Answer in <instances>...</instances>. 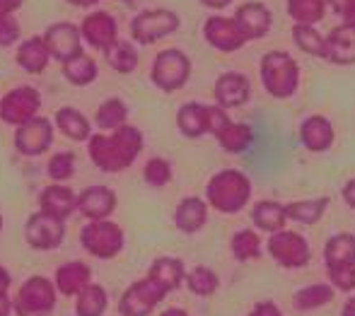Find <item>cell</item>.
Segmentation results:
<instances>
[{"label": "cell", "mask_w": 355, "mask_h": 316, "mask_svg": "<svg viewBox=\"0 0 355 316\" xmlns=\"http://www.w3.org/2000/svg\"><path fill=\"white\" fill-rule=\"evenodd\" d=\"M187 283L193 295L208 297V295H213L215 290H218V275H215L211 268H206V265H198V268H193L191 273L187 275Z\"/></svg>", "instance_id": "cell-36"}, {"label": "cell", "mask_w": 355, "mask_h": 316, "mask_svg": "<svg viewBox=\"0 0 355 316\" xmlns=\"http://www.w3.org/2000/svg\"><path fill=\"white\" fill-rule=\"evenodd\" d=\"M46 49L61 61H71L80 56V34L73 24H56L46 34Z\"/></svg>", "instance_id": "cell-17"}, {"label": "cell", "mask_w": 355, "mask_h": 316, "mask_svg": "<svg viewBox=\"0 0 355 316\" xmlns=\"http://www.w3.org/2000/svg\"><path fill=\"white\" fill-rule=\"evenodd\" d=\"M10 307H12V304H10V299L5 297V295H0V316H8Z\"/></svg>", "instance_id": "cell-50"}, {"label": "cell", "mask_w": 355, "mask_h": 316, "mask_svg": "<svg viewBox=\"0 0 355 316\" xmlns=\"http://www.w3.org/2000/svg\"><path fill=\"white\" fill-rule=\"evenodd\" d=\"M206 34L208 44L218 51H237L244 46V34L239 32V27L234 24V19H225V17H211L206 22Z\"/></svg>", "instance_id": "cell-12"}, {"label": "cell", "mask_w": 355, "mask_h": 316, "mask_svg": "<svg viewBox=\"0 0 355 316\" xmlns=\"http://www.w3.org/2000/svg\"><path fill=\"white\" fill-rule=\"evenodd\" d=\"M341 316H355V297H351L343 307V314Z\"/></svg>", "instance_id": "cell-51"}, {"label": "cell", "mask_w": 355, "mask_h": 316, "mask_svg": "<svg viewBox=\"0 0 355 316\" xmlns=\"http://www.w3.org/2000/svg\"><path fill=\"white\" fill-rule=\"evenodd\" d=\"M148 278L155 280V283H157L164 292H172V290H177L179 285H182V280L187 278V273H184L182 261H177V258H157L153 263V268H150Z\"/></svg>", "instance_id": "cell-23"}, {"label": "cell", "mask_w": 355, "mask_h": 316, "mask_svg": "<svg viewBox=\"0 0 355 316\" xmlns=\"http://www.w3.org/2000/svg\"><path fill=\"white\" fill-rule=\"evenodd\" d=\"M249 99V80L239 73H225L215 82V102L220 109L242 107Z\"/></svg>", "instance_id": "cell-14"}, {"label": "cell", "mask_w": 355, "mask_h": 316, "mask_svg": "<svg viewBox=\"0 0 355 316\" xmlns=\"http://www.w3.org/2000/svg\"><path fill=\"white\" fill-rule=\"evenodd\" d=\"M293 39L300 51L317 58H327V37H322L314 27H309V24H295Z\"/></svg>", "instance_id": "cell-32"}, {"label": "cell", "mask_w": 355, "mask_h": 316, "mask_svg": "<svg viewBox=\"0 0 355 316\" xmlns=\"http://www.w3.org/2000/svg\"><path fill=\"white\" fill-rule=\"evenodd\" d=\"M261 80L271 97L288 99L297 89L300 68L285 51H271L261 58Z\"/></svg>", "instance_id": "cell-3"}, {"label": "cell", "mask_w": 355, "mask_h": 316, "mask_svg": "<svg viewBox=\"0 0 355 316\" xmlns=\"http://www.w3.org/2000/svg\"><path fill=\"white\" fill-rule=\"evenodd\" d=\"M143 148V135L138 128L131 126H119L114 138H104L97 135L89 143V155H92L94 164L102 167L104 172H121L136 159V155Z\"/></svg>", "instance_id": "cell-1"}, {"label": "cell", "mask_w": 355, "mask_h": 316, "mask_svg": "<svg viewBox=\"0 0 355 316\" xmlns=\"http://www.w3.org/2000/svg\"><path fill=\"white\" fill-rule=\"evenodd\" d=\"M73 167H75L73 155L61 152L51 159V164H49V174H51V179H56V182H63V179H68L73 174Z\"/></svg>", "instance_id": "cell-43"}, {"label": "cell", "mask_w": 355, "mask_h": 316, "mask_svg": "<svg viewBox=\"0 0 355 316\" xmlns=\"http://www.w3.org/2000/svg\"><path fill=\"white\" fill-rule=\"evenodd\" d=\"M83 247L89 254L99 256V258H112L121 252L123 247V234L114 222L107 220H94L92 225L83 229Z\"/></svg>", "instance_id": "cell-6"}, {"label": "cell", "mask_w": 355, "mask_h": 316, "mask_svg": "<svg viewBox=\"0 0 355 316\" xmlns=\"http://www.w3.org/2000/svg\"><path fill=\"white\" fill-rule=\"evenodd\" d=\"M164 295L167 292L155 280L145 278L126 290V295L119 302V312L123 316H148L155 309V304L162 302Z\"/></svg>", "instance_id": "cell-8"}, {"label": "cell", "mask_w": 355, "mask_h": 316, "mask_svg": "<svg viewBox=\"0 0 355 316\" xmlns=\"http://www.w3.org/2000/svg\"><path fill=\"white\" fill-rule=\"evenodd\" d=\"M0 225H3V222H0Z\"/></svg>", "instance_id": "cell-55"}, {"label": "cell", "mask_w": 355, "mask_h": 316, "mask_svg": "<svg viewBox=\"0 0 355 316\" xmlns=\"http://www.w3.org/2000/svg\"><path fill=\"white\" fill-rule=\"evenodd\" d=\"M331 299H334L331 285L317 283V285H307V288L297 290L293 302L300 312H312V309H319V307H324V304H329Z\"/></svg>", "instance_id": "cell-30"}, {"label": "cell", "mask_w": 355, "mask_h": 316, "mask_svg": "<svg viewBox=\"0 0 355 316\" xmlns=\"http://www.w3.org/2000/svg\"><path fill=\"white\" fill-rule=\"evenodd\" d=\"M78 208V198L73 195L71 188L66 186H49L42 193V213L51 215V218H68L73 210Z\"/></svg>", "instance_id": "cell-22"}, {"label": "cell", "mask_w": 355, "mask_h": 316, "mask_svg": "<svg viewBox=\"0 0 355 316\" xmlns=\"http://www.w3.org/2000/svg\"><path fill=\"white\" fill-rule=\"evenodd\" d=\"M46 58H49V49L42 39H29L17 53V61L22 63V68L27 70V73H39V70H44Z\"/></svg>", "instance_id": "cell-34"}, {"label": "cell", "mask_w": 355, "mask_h": 316, "mask_svg": "<svg viewBox=\"0 0 355 316\" xmlns=\"http://www.w3.org/2000/svg\"><path fill=\"white\" fill-rule=\"evenodd\" d=\"M343 200H346V205H351L355 210V179H351V182L343 186Z\"/></svg>", "instance_id": "cell-47"}, {"label": "cell", "mask_w": 355, "mask_h": 316, "mask_svg": "<svg viewBox=\"0 0 355 316\" xmlns=\"http://www.w3.org/2000/svg\"><path fill=\"white\" fill-rule=\"evenodd\" d=\"M107 58H109V63H112L116 70H121V73H131V70L136 68V63H138L136 51H133V46H131V44H126V42L114 44V46L107 51Z\"/></svg>", "instance_id": "cell-39"}, {"label": "cell", "mask_w": 355, "mask_h": 316, "mask_svg": "<svg viewBox=\"0 0 355 316\" xmlns=\"http://www.w3.org/2000/svg\"><path fill=\"white\" fill-rule=\"evenodd\" d=\"M206 220H208V208L201 198H184L182 203H179L177 213H174L177 227L189 234L198 232V229L206 225Z\"/></svg>", "instance_id": "cell-21"}, {"label": "cell", "mask_w": 355, "mask_h": 316, "mask_svg": "<svg viewBox=\"0 0 355 316\" xmlns=\"http://www.w3.org/2000/svg\"><path fill=\"white\" fill-rule=\"evenodd\" d=\"M85 37L92 42V46H99L104 49V51H109V49L116 44V27H114L112 17L104 12H97L92 15V17H87V22H85Z\"/></svg>", "instance_id": "cell-24"}, {"label": "cell", "mask_w": 355, "mask_h": 316, "mask_svg": "<svg viewBox=\"0 0 355 316\" xmlns=\"http://www.w3.org/2000/svg\"><path fill=\"white\" fill-rule=\"evenodd\" d=\"M327 61L336 65L355 63V27L338 24L327 37Z\"/></svg>", "instance_id": "cell-15"}, {"label": "cell", "mask_w": 355, "mask_h": 316, "mask_svg": "<svg viewBox=\"0 0 355 316\" xmlns=\"http://www.w3.org/2000/svg\"><path fill=\"white\" fill-rule=\"evenodd\" d=\"M327 5H331V10L343 17V24L355 27V0H327Z\"/></svg>", "instance_id": "cell-44"}, {"label": "cell", "mask_w": 355, "mask_h": 316, "mask_svg": "<svg viewBox=\"0 0 355 316\" xmlns=\"http://www.w3.org/2000/svg\"><path fill=\"white\" fill-rule=\"evenodd\" d=\"M234 24L239 27L247 42L249 39H261L271 29V12L261 3H247L234 12Z\"/></svg>", "instance_id": "cell-13"}, {"label": "cell", "mask_w": 355, "mask_h": 316, "mask_svg": "<svg viewBox=\"0 0 355 316\" xmlns=\"http://www.w3.org/2000/svg\"><path fill=\"white\" fill-rule=\"evenodd\" d=\"M162 316H189V314L182 312V309H169V312H164Z\"/></svg>", "instance_id": "cell-52"}, {"label": "cell", "mask_w": 355, "mask_h": 316, "mask_svg": "<svg viewBox=\"0 0 355 316\" xmlns=\"http://www.w3.org/2000/svg\"><path fill=\"white\" fill-rule=\"evenodd\" d=\"M63 220L51 218L46 213H37L27 222V242L34 249H56L63 242Z\"/></svg>", "instance_id": "cell-10"}, {"label": "cell", "mask_w": 355, "mask_h": 316, "mask_svg": "<svg viewBox=\"0 0 355 316\" xmlns=\"http://www.w3.org/2000/svg\"><path fill=\"white\" fill-rule=\"evenodd\" d=\"M71 3H75V5H92L94 0H71Z\"/></svg>", "instance_id": "cell-53"}, {"label": "cell", "mask_w": 355, "mask_h": 316, "mask_svg": "<svg viewBox=\"0 0 355 316\" xmlns=\"http://www.w3.org/2000/svg\"><path fill=\"white\" fill-rule=\"evenodd\" d=\"M89 285V268L85 263H66L56 273V288L61 295H78Z\"/></svg>", "instance_id": "cell-28"}, {"label": "cell", "mask_w": 355, "mask_h": 316, "mask_svg": "<svg viewBox=\"0 0 355 316\" xmlns=\"http://www.w3.org/2000/svg\"><path fill=\"white\" fill-rule=\"evenodd\" d=\"M53 304H56L53 285L46 278H29L22 285L12 307L17 316H49Z\"/></svg>", "instance_id": "cell-4"}, {"label": "cell", "mask_w": 355, "mask_h": 316, "mask_svg": "<svg viewBox=\"0 0 355 316\" xmlns=\"http://www.w3.org/2000/svg\"><path fill=\"white\" fill-rule=\"evenodd\" d=\"M114 205H116V198H114L112 191L104 186H92L83 191L78 198V210L92 220H104L114 210Z\"/></svg>", "instance_id": "cell-19"}, {"label": "cell", "mask_w": 355, "mask_h": 316, "mask_svg": "<svg viewBox=\"0 0 355 316\" xmlns=\"http://www.w3.org/2000/svg\"><path fill=\"white\" fill-rule=\"evenodd\" d=\"M8 288H10V275L5 268H0V295L8 292Z\"/></svg>", "instance_id": "cell-48"}, {"label": "cell", "mask_w": 355, "mask_h": 316, "mask_svg": "<svg viewBox=\"0 0 355 316\" xmlns=\"http://www.w3.org/2000/svg\"><path fill=\"white\" fill-rule=\"evenodd\" d=\"M177 123L187 138H201L203 133H211V107L184 104L177 114Z\"/></svg>", "instance_id": "cell-20"}, {"label": "cell", "mask_w": 355, "mask_h": 316, "mask_svg": "<svg viewBox=\"0 0 355 316\" xmlns=\"http://www.w3.org/2000/svg\"><path fill=\"white\" fill-rule=\"evenodd\" d=\"M17 148L24 155H39L51 145V126L44 119H32L17 130Z\"/></svg>", "instance_id": "cell-16"}, {"label": "cell", "mask_w": 355, "mask_h": 316, "mask_svg": "<svg viewBox=\"0 0 355 316\" xmlns=\"http://www.w3.org/2000/svg\"><path fill=\"white\" fill-rule=\"evenodd\" d=\"M189 70H191L189 58L184 56L182 51H177V49H167V51L159 53L157 61H155L153 80L159 89L172 92V89H179L184 82H187Z\"/></svg>", "instance_id": "cell-7"}, {"label": "cell", "mask_w": 355, "mask_h": 316, "mask_svg": "<svg viewBox=\"0 0 355 316\" xmlns=\"http://www.w3.org/2000/svg\"><path fill=\"white\" fill-rule=\"evenodd\" d=\"M66 75L73 80L75 85H87L89 80L97 75V68L89 58L85 56H75L71 61H66Z\"/></svg>", "instance_id": "cell-40"}, {"label": "cell", "mask_w": 355, "mask_h": 316, "mask_svg": "<svg viewBox=\"0 0 355 316\" xmlns=\"http://www.w3.org/2000/svg\"><path fill=\"white\" fill-rule=\"evenodd\" d=\"M324 12H327V0H288V15L297 24L314 27L324 19Z\"/></svg>", "instance_id": "cell-31"}, {"label": "cell", "mask_w": 355, "mask_h": 316, "mask_svg": "<svg viewBox=\"0 0 355 316\" xmlns=\"http://www.w3.org/2000/svg\"><path fill=\"white\" fill-rule=\"evenodd\" d=\"M56 119H58V128H61L68 138L85 140L89 135V126H87V121H85L83 114L73 112V109H61Z\"/></svg>", "instance_id": "cell-37"}, {"label": "cell", "mask_w": 355, "mask_h": 316, "mask_svg": "<svg viewBox=\"0 0 355 316\" xmlns=\"http://www.w3.org/2000/svg\"><path fill=\"white\" fill-rule=\"evenodd\" d=\"M17 37V24L8 17H0V46H8Z\"/></svg>", "instance_id": "cell-45"}, {"label": "cell", "mask_w": 355, "mask_h": 316, "mask_svg": "<svg viewBox=\"0 0 355 316\" xmlns=\"http://www.w3.org/2000/svg\"><path fill=\"white\" fill-rule=\"evenodd\" d=\"M179 27V17L169 10H148L133 19V37L141 44H153Z\"/></svg>", "instance_id": "cell-9"}, {"label": "cell", "mask_w": 355, "mask_h": 316, "mask_svg": "<svg viewBox=\"0 0 355 316\" xmlns=\"http://www.w3.org/2000/svg\"><path fill=\"white\" fill-rule=\"evenodd\" d=\"M39 107V97L34 89L24 87V89H15L8 97L3 99V107H0V116L8 123H15V126H22V123L32 121L34 112Z\"/></svg>", "instance_id": "cell-11"}, {"label": "cell", "mask_w": 355, "mask_h": 316, "mask_svg": "<svg viewBox=\"0 0 355 316\" xmlns=\"http://www.w3.org/2000/svg\"><path fill=\"white\" fill-rule=\"evenodd\" d=\"M300 140L309 152H324L334 143V128L324 116H309L300 126Z\"/></svg>", "instance_id": "cell-18"}, {"label": "cell", "mask_w": 355, "mask_h": 316, "mask_svg": "<svg viewBox=\"0 0 355 316\" xmlns=\"http://www.w3.org/2000/svg\"><path fill=\"white\" fill-rule=\"evenodd\" d=\"M252 220L259 229L273 234V232H278V229H283L288 215H285V205L276 203V200H261V203L254 205Z\"/></svg>", "instance_id": "cell-26"}, {"label": "cell", "mask_w": 355, "mask_h": 316, "mask_svg": "<svg viewBox=\"0 0 355 316\" xmlns=\"http://www.w3.org/2000/svg\"><path fill=\"white\" fill-rule=\"evenodd\" d=\"M203 5H208V8H227L232 0H201Z\"/></svg>", "instance_id": "cell-49"}, {"label": "cell", "mask_w": 355, "mask_h": 316, "mask_svg": "<svg viewBox=\"0 0 355 316\" xmlns=\"http://www.w3.org/2000/svg\"><path fill=\"white\" fill-rule=\"evenodd\" d=\"M324 261L327 268L334 265H353L355 263V237L353 234H336L324 247Z\"/></svg>", "instance_id": "cell-27"}, {"label": "cell", "mask_w": 355, "mask_h": 316, "mask_svg": "<svg viewBox=\"0 0 355 316\" xmlns=\"http://www.w3.org/2000/svg\"><path fill=\"white\" fill-rule=\"evenodd\" d=\"M268 254L285 268H304L309 263L307 239L290 229H278L268 237Z\"/></svg>", "instance_id": "cell-5"}, {"label": "cell", "mask_w": 355, "mask_h": 316, "mask_svg": "<svg viewBox=\"0 0 355 316\" xmlns=\"http://www.w3.org/2000/svg\"><path fill=\"white\" fill-rule=\"evenodd\" d=\"M208 203L213 205L220 213H239L244 205L249 203V195H252V184L237 169H225V172L215 174L206 188Z\"/></svg>", "instance_id": "cell-2"}, {"label": "cell", "mask_w": 355, "mask_h": 316, "mask_svg": "<svg viewBox=\"0 0 355 316\" xmlns=\"http://www.w3.org/2000/svg\"><path fill=\"white\" fill-rule=\"evenodd\" d=\"M145 179H148V184H153V186H164V184L172 179V167H169V162L162 157L150 159L148 167H145Z\"/></svg>", "instance_id": "cell-42"}, {"label": "cell", "mask_w": 355, "mask_h": 316, "mask_svg": "<svg viewBox=\"0 0 355 316\" xmlns=\"http://www.w3.org/2000/svg\"><path fill=\"white\" fill-rule=\"evenodd\" d=\"M126 3H128V5H136V0H126Z\"/></svg>", "instance_id": "cell-54"}, {"label": "cell", "mask_w": 355, "mask_h": 316, "mask_svg": "<svg viewBox=\"0 0 355 316\" xmlns=\"http://www.w3.org/2000/svg\"><path fill=\"white\" fill-rule=\"evenodd\" d=\"M327 208L329 198L327 195H319V198L297 200V203L285 205V215H288V220H295L300 225H317L324 218V210Z\"/></svg>", "instance_id": "cell-25"}, {"label": "cell", "mask_w": 355, "mask_h": 316, "mask_svg": "<svg viewBox=\"0 0 355 316\" xmlns=\"http://www.w3.org/2000/svg\"><path fill=\"white\" fill-rule=\"evenodd\" d=\"M232 254L237 261H249L261 256V239L254 229H242L232 237Z\"/></svg>", "instance_id": "cell-35"}, {"label": "cell", "mask_w": 355, "mask_h": 316, "mask_svg": "<svg viewBox=\"0 0 355 316\" xmlns=\"http://www.w3.org/2000/svg\"><path fill=\"white\" fill-rule=\"evenodd\" d=\"M252 316H281V309L273 302H259L257 307L252 309Z\"/></svg>", "instance_id": "cell-46"}, {"label": "cell", "mask_w": 355, "mask_h": 316, "mask_svg": "<svg viewBox=\"0 0 355 316\" xmlns=\"http://www.w3.org/2000/svg\"><path fill=\"white\" fill-rule=\"evenodd\" d=\"M215 138H218V143L223 145V150H227V152H244V150L252 145L254 133H252V126H247V123L227 121L225 128L220 130Z\"/></svg>", "instance_id": "cell-29"}, {"label": "cell", "mask_w": 355, "mask_h": 316, "mask_svg": "<svg viewBox=\"0 0 355 316\" xmlns=\"http://www.w3.org/2000/svg\"><path fill=\"white\" fill-rule=\"evenodd\" d=\"M126 121V107H123L119 99H107L102 107L97 109V123L102 128H114L123 126Z\"/></svg>", "instance_id": "cell-38"}, {"label": "cell", "mask_w": 355, "mask_h": 316, "mask_svg": "<svg viewBox=\"0 0 355 316\" xmlns=\"http://www.w3.org/2000/svg\"><path fill=\"white\" fill-rule=\"evenodd\" d=\"M107 309V292L99 285H87L78 292L75 312L78 316H102Z\"/></svg>", "instance_id": "cell-33"}, {"label": "cell", "mask_w": 355, "mask_h": 316, "mask_svg": "<svg viewBox=\"0 0 355 316\" xmlns=\"http://www.w3.org/2000/svg\"><path fill=\"white\" fill-rule=\"evenodd\" d=\"M329 280H331V288L341 290V292H353L355 290V263L353 265H334V268H329Z\"/></svg>", "instance_id": "cell-41"}]
</instances>
